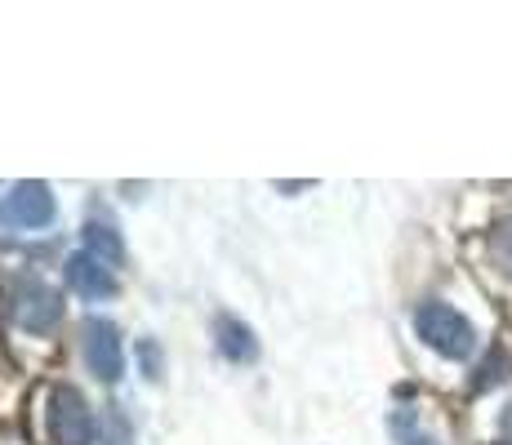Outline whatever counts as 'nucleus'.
<instances>
[{"label": "nucleus", "mask_w": 512, "mask_h": 445, "mask_svg": "<svg viewBox=\"0 0 512 445\" xmlns=\"http://www.w3.org/2000/svg\"><path fill=\"white\" fill-rule=\"evenodd\" d=\"M81 241H85V254H94V259L107 263L112 272L125 263V241H121V232H116L112 223H85Z\"/></svg>", "instance_id": "6e6552de"}, {"label": "nucleus", "mask_w": 512, "mask_h": 445, "mask_svg": "<svg viewBox=\"0 0 512 445\" xmlns=\"http://www.w3.org/2000/svg\"><path fill=\"white\" fill-rule=\"evenodd\" d=\"M139 352H143V370H147V379H161V352H156V343H152V339H143V343H139Z\"/></svg>", "instance_id": "9b49d317"}, {"label": "nucleus", "mask_w": 512, "mask_h": 445, "mask_svg": "<svg viewBox=\"0 0 512 445\" xmlns=\"http://www.w3.org/2000/svg\"><path fill=\"white\" fill-rule=\"evenodd\" d=\"M54 219H58L54 192H49V183H41V178L14 183L9 196L0 201V223H9V227H27V232H36V227H49Z\"/></svg>", "instance_id": "39448f33"}, {"label": "nucleus", "mask_w": 512, "mask_h": 445, "mask_svg": "<svg viewBox=\"0 0 512 445\" xmlns=\"http://www.w3.org/2000/svg\"><path fill=\"white\" fill-rule=\"evenodd\" d=\"M214 348H219L223 361L232 365H254L259 361V339H254V330L241 321V316H214Z\"/></svg>", "instance_id": "0eeeda50"}, {"label": "nucleus", "mask_w": 512, "mask_h": 445, "mask_svg": "<svg viewBox=\"0 0 512 445\" xmlns=\"http://www.w3.org/2000/svg\"><path fill=\"white\" fill-rule=\"evenodd\" d=\"M415 334L423 348H432L437 356H446V361H468V356L477 352V330H472V321L441 299H428L415 308Z\"/></svg>", "instance_id": "f257e3e1"}, {"label": "nucleus", "mask_w": 512, "mask_h": 445, "mask_svg": "<svg viewBox=\"0 0 512 445\" xmlns=\"http://www.w3.org/2000/svg\"><path fill=\"white\" fill-rule=\"evenodd\" d=\"M508 445H512V441H508Z\"/></svg>", "instance_id": "f8f14e48"}, {"label": "nucleus", "mask_w": 512, "mask_h": 445, "mask_svg": "<svg viewBox=\"0 0 512 445\" xmlns=\"http://www.w3.org/2000/svg\"><path fill=\"white\" fill-rule=\"evenodd\" d=\"M63 321V294L45 281V276L27 272L14 281V325L27 334H54Z\"/></svg>", "instance_id": "20e7f679"}, {"label": "nucleus", "mask_w": 512, "mask_h": 445, "mask_svg": "<svg viewBox=\"0 0 512 445\" xmlns=\"http://www.w3.org/2000/svg\"><path fill=\"white\" fill-rule=\"evenodd\" d=\"M45 432H49V445H94L98 441V419H94L81 388L58 383V388L49 392Z\"/></svg>", "instance_id": "f03ea898"}, {"label": "nucleus", "mask_w": 512, "mask_h": 445, "mask_svg": "<svg viewBox=\"0 0 512 445\" xmlns=\"http://www.w3.org/2000/svg\"><path fill=\"white\" fill-rule=\"evenodd\" d=\"M63 276H67V285H72L81 299H90V303H98V299H116L121 294V281H116V272L107 263H98L94 254H85V250H76L72 259L63 263Z\"/></svg>", "instance_id": "423d86ee"}, {"label": "nucleus", "mask_w": 512, "mask_h": 445, "mask_svg": "<svg viewBox=\"0 0 512 445\" xmlns=\"http://www.w3.org/2000/svg\"><path fill=\"white\" fill-rule=\"evenodd\" d=\"M81 356L94 379L121 383L125 379V334L107 316H85L81 321Z\"/></svg>", "instance_id": "7ed1b4c3"}, {"label": "nucleus", "mask_w": 512, "mask_h": 445, "mask_svg": "<svg viewBox=\"0 0 512 445\" xmlns=\"http://www.w3.org/2000/svg\"><path fill=\"white\" fill-rule=\"evenodd\" d=\"M490 254H495L499 272H508V276H512V214L490 227Z\"/></svg>", "instance_id": "9d476101"}, {"label": "nucleus", "mask_w": 512, "mask_h": 445, "mask_svg": "<svg viewBox=\"0 0 512 445\" xmlns=\"http://www.w3.org/2000/svg\"><path fill=\"white\" fill-rule=\"evenodd\" d=\"M388 432L397 445H441L432 432H423L419 410H410V405H397V410L388 414Z\"/></svg>", "instance_id": "1a4fd4ad"}]
</instances>
